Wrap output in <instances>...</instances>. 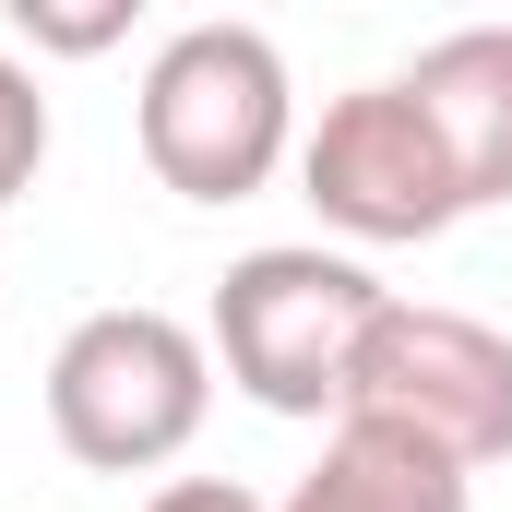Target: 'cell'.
Wrapping results in <instances>:
<instances>
[{"label":"cell","instance_id":"obj_1","mask_svg":"<svg viewBox=\"0 0 512 512\" xmlns=\"http://www.w3.org/2000/svg\"><path fill=\"white\" fill-rule=\"evenodd\" d=\"M382 310H393V286L358 251L274 239V251H239L227 274H215L203 346H215V370L251 393L262 417H346L358 346H370Z\"/></svg>","mask_w":512,"mask_h":512},{"label":"cell","instance_id":"obj_2","mask_svg":"<svg viewBox=\"0 0 512 512\" xmlns=\"http://www.w3.org/2000/svg\"><path fill=\"white\" fill-rule=\"evenodd\" d=\"M143 167L179 191V203H251L262 179L298 155V84H286V48L262 24H179L155 60H143Z\"/></svg>","mask_w":512,"mask_h":512},{"label":"cell","instance_id":"obj_3","mask_svg":"<svg viewBox=\"0 0 512 512\" xmlns=\"http://www.w3.org/2000/svg\"><path fill=\"white\" fill-rule=\"evenodd\" d=\"M215 417V346L155 310V298H120V310H84L48 358V429L72 465L96 477H155L203 441Z\"/></svg>","mask_w":512,"mask_h":512},{"label":"cell","instance_id":"obj_4","mask_svg":"<svg viewBox=\"0 0 512 512\" xmlns=\"http://www.w3.org/2000/svg\"><path fill=\"white\" fill-rule=\"evenodd\" d=\"M346 417H382L405 441L453 453L465 477L512 465V334L477 322V310H441V298H393L358 346Z\"/></svg>","mask_w":512,"mask_h":512},{"label":"cell","instance_id":"obj_5","mask_svg":"<svg viewBox=\"0 0 512 512\" xmlns=\"http://www.w3.org/2000/svg\"><path fill=\"white\" fill-rule=\"evenodd\" d=\"M298 191H310V215H322L334 239H358V251H405V239L465 227V179H453L441 131H429V108H417L405 84H346V96H322V120L298 131Z\"/></svg>","mask_w":512,"mask_h":512},{"label":"cell","instance_id":"obj_6","mask_svg":"<svg viewBox=\"0 0 512 512\" xmlns=\"http://www.w3.org/2000/svg\"><path fill=\"white\" fill-rule=\"evenodd\" d=\"M393 84L429 108L453 179H465V215L512 203V24H453V36H429Z\"/></svg>","mask_w":512,"mask_h":512},{"label":"cell","instance_id":"obj_7","mask_svg":"<svg viewBox=\"0 0 512 512\" xmlns=\"http://www.w3.org/2000/svg\"><path fill=\"white\" fill-rule=\"evenodd\" d=\"M274 512H477V477H465L453 453L382 429V417H334L322 465H310Z\"/></svg>","mask_w":512,"mask_h":512},{"label":"cell","instance_id":"obj_8","mask_svg":"<svg viewBox=\"0 0 512 512\" xmlns=\"http://www.w3.org/2000/svg\"><path fill=\"white\" fill-rule=\"evenodd\" d=\"M36 167H48V96H36V72L0 48V203H24Z\"/></svg>","mask_w":512,"mask_h":512},{"label":"cell","instance_id":"obj_9","mask_svg":"<svg viewBox=\"0 0 512 512\" xmlns=\"http://www.w3.org/2000/svg\"><path fill=\"white\" fill-rule=\"evenodd\" d=\"M12 24H24L36 48H72V60H84V48H120L131 36V0H96V12H72V0H12Z\"/></svg>","mask_w":512,"mask_h":512},{"label":"cell","instance_id":"obj_10","mask_svg":"<svg viewBox=\"0 0 512 512\" xmlns=\"http://www.w3.org/2000/svg\"><path fill=\"white\" fill-rule=\"evenodd\" d=\"M143 512H274V501H251L239 477H167V489H155Z\"/></svg>","mask_w":512,"mask_h":512}]
</instances>
